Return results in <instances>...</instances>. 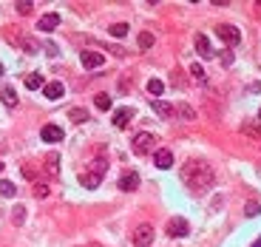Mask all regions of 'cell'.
Instances as JSON below:
<instances>
[{
    "mask_svg": "<svg viewBox=\"0 0 261 247\" xmlns=\"http://www.w3.org/2000/svg\"><path fill=\"white\" fill-rule=\"evenodd\" d=\"M182 182L187 185V190L190 193H205V190H210L213 185V168L207 162H202V159H193V162H187L182 168Z\"/></svg>",
    "mask_w": 261,
    "mask_h": 247,
    "instance_id": "cell-1",
    "label": "cell"
},
{
    "mask_svg": "<svg viewBox=\"0 0 261 247\" xmlns=\"http://www.w3.org/2000/svg\"><path fill=\"white\" fill-rule=\"evenodd\" d=\"M156 148V136L150 131H142V133H136L133 136V151L142 156V153H150V151Z\"/></svg>",
    "mask_w": 261,
    "mask_h": 247,
    "instance_id": "cell-2",
    "label": "cell"
},
{
    "mask_svg": "<svg viewBox=\"0 0 261 247\" xmlns=\"http://www.w3.org/2000/svg\"><path fill=\"white\" fill-rule=\"evenodd\" d=\"M165 230H168V236H170V239H182V236H187L190 225H187V219H182V216H173V219H168Z\"/></svg>",
    "mask_w": 261,
    "mask_h": 247,
    "instance_id": "cell-3",
    "label": "cell"
},
{
    "mask_svg": "<svg viewBox=\"0 0 261 247\" xmlns=\"http://www.w3.org/2000/svg\"><path fill=\"white\" fill-rule=\"evenodd\" d=\"M216 34L227 43V46H239L242 43V32L236 29V26H230V23H222V26H216Z\"/></svg>",
    "mask_w": 261,
    "mask_h": 247,
    "instance_id": "cell-4",
    "label": "cell"
},
{
    "mask_svg": "<svg viewBox=\"0 0 261 247\" xmlns=\"http://www.w3.org/2000/svg\"><path fill=\"white\" fill-rule=\"evenodd\" d=\"M153 245V228L150 225H139L133 230V247H150Z\"/></svg>",
    "mask_w": 261,
    "mask_h": 247,
    "instance_id": "cell-5",
    "label": "cell"
},
{
    "mask_svg": "<svg viewBox=\"0 0 261 247\" xmlns=\"http://www.w3.org/2000/svg\"><path fill=\"white\" fill-rule=\"evenodd\" d=\"M136 188H139V173H136V171H125V173L119 176V190L130 193V190H136Z\"/></svg>",
    "mask_w": 261,
    "mask_h": 247,
    "instance_id": "cell-6",
    "label": "cell"
},
{
    "mask_svg": "<svg viewBox=\"0 0 261 247\" xmlns=\"http://www.w3.org/2000/svg\"><path fill=\"white\" fill-rule=\"evenodd\" d=\"M40 136H43L46 142H60L65 133H63V128H60V125L49 122V125H43V128H40Z\"/></svg>",
    "mask_w": 261,
    "mask_h": 247,
    "instance_id": "cell-7",
    "label": "cell"
},
{
    "mask_svg": "<svg viewBox=\"0 0 261 247\" xmlns=\"http://www.w3.org/2000/svg\"><path fill=\"white\" fill-rule=\"evenodd\" d=\"M153 165L162 168V171H168V168L173 165V153H170L168 148H156L153 151Z\"/></svg>",
    "mask_w": 261,
    "mask_h": 247,
    "instance_id": "cell-8",
    "label": "cell"
},
{
    "mask_svg": "<svg viewBox=\"0 0 261 247\" xmlns=\"http://www.w3.org/2000/svg\"><path fill=\"white\" fill-rule=\"evenodd\" d=\"M80 63L85 68H99L102 63H105V57H102L99 51H82V54H80Z\"/></svg>",
    "mask_w": 261,
    "mask_h": 247,
    "instance_id": "cell-9",
    "label": "cell"
},
{
    "mask_svg": "<svg viewBox=\"0 0 261 247\" xmlns=\"http://www.w3.org/2000/svg\"><path fill=\"white\" fill-rule=\"evenodd\" d=\"M57 26H60V15H54V12H49V15H43L37 20V29L40 32H54Z\"/></svg>",
    "mask_w": 261,
    "mask_h": 247,
    "instance_id": "cell-10",
    "label": "cell"
},
{
    "mask_svg": "<svg viewBox=\"0 0 261 247\" xmlns=\"http://www.w3.org/2000/svg\"><path fill=\"white\" fill-rule=\"evenodd\" d=\"M43 94H46V97L49 99H60L65 94V85L60 80H54V82H46V85H43Z\"/></svg>",
    "mask_w": 261,
    "mask_h": 247,
    "instance_id": "cell-11",
    "label": "cell"
},
{
    "mask_svg": "<svg viewBox=\"0 0 261 247\" xmlns=\"http://www.w3.org/2000/svg\"><path fill=\"white\" fill-rule=\"evenodd\" d=\"M196 51H199V54H202V57H205V60H210L213 54H216V51L210 49V40H207V37H205V34H196Z\"/></svg>",
    "mask_w": 261,
    "mask_h": 247,
    "instance_id": "cell-12",
    "label": "cell"
},
{
    "mask_svg": "<svg viewBox=\"0 0 261 247\" xmlns=\"http://www.w3.org/2000/svg\"><path fill=\"white\" fill-rule=\"evenodd\" d=\"M130 116H133V108H119V111H114V125L116 128H128Z\"/></svg>",
    "mask_w": 261,
    "mask_h": 247,
    "instance_id": "cell-13",
    "label": "cell"
},
{
    "mask_svg": "<svg viewBox=\"0 0 261 247\" xmlns=\"http://www.w3.org/2000/svg\"><path fill=\"white\" fill-rule=\"evenodd\" d=\"M12 40H15V43H20V49L26 51V54H37V49H40L32 37H17V34H12Z\"/></svg>",
    "mask_w": 261,
    "mask_h": 247,
    "instance_id": "cell-14",
    "label": "cell"
},
{
    "mask_svg": "<svg viewBox=\"0 0 261 247\" xmlns=\"http://www.w3.org/2000/svg\"><path fill=\"white\" fill-rule=\"evenodd\" d=\"M153 111L162 116H173L176 114V105H170V102H165V99H153Z\"/></svg>",
    "mask_w": 261,
    "mask_h": 247,
    "instance_id": "cell-15",
    "label": "cell"
},
{
    "mask_svg": "<svg viewBox=\"0 0 261 247\" xmlns=\"http://www.w3.org/2000/svg\"><path fill=\"white\" fill-rule=\"evenodd\" d=\"M46 171H49L51 176L60 173V156H57V153H49V156H46Z\"/></svg>",
    "mask_w": 261,
    "mask_h": 247,
    "instance_id": "cell-16",
    "label": "cell"
},
{
    "mask_svg": "<svg viewBox=\"0 0 261 247\" xmlns=\"http://www.w3.org/2000/svg\"><path fill=\"white\" fill-rule=\"evenodd\" d=\"M0 99H3L9 108H15V105H17V91H15V88H3V91H0Z\"/></svg>",
    "mask_w": 261,
    "mask_h": 247,
    "instance_id": "cell-17",
    "label": "cell"
},
{
    "mask_svg": "<svg viewBox=\"0 0 261 247\" xmlns=\"http://www.w3.org/2000/svg\"><path fill=\"white\" fill-rule=\"evenodd\" d=\"M15 193H17V185H15V182L0 179V196H9V199H12Z\"/></svg>",
    "mask_w": 261,
    "mask_h": 247,
    "instance_id": "cell-18",
    "label": "cell"
},
{
    "mask_svg": "<svg viewBox=\"0 0 261 247\" xmlns=\"http://www.w3.org/2000/svg\"><path fill=\"white\" fill-rule=\"evenodd\" d=\"M49 193H51V188L46 185V182H40V179L34 182V196H37V199H46Z\"/></svg>",
    "mask_w": 261,
    "mask_h": 247,
    "instance_id": "cell-19",
    "label": "cell"
},
{
    "mask_svg": "<svg viewBox=\"0 0 261 247\" xmlns=\"http://www.w3.org/2000/svg\"><path fill=\"white\" fill-rule=\"evenodd\" d=\"M99 179H102V176H97V173H80V182L85 188H97Z\"/></svg>",
    "mask_w": 261,
    "mask_h": 247,
    "instance_id": "cell-20",
    "label": "cell"
},
{
    "mask_svg": "<svg viewBox=\"0 0 261 247\" xmlns=\"http://www.w3.org/2000/svg\"><path fill=\"white\" fill-rule=\"evenodd\" d=\"M153 43H156V37H153L150 32H142V34H139V49H142V51H145V49H150Z\"/></svg>",
    "mask_w": 261,
    "mask_h": 247,
    "instance_id": "cell-21",
    "label": "cell"
},
{
    "mask_svg": "<svg viewBox=\"0 0 261 247\" xmlns=\"http://www.w3.org/2000/svg\"><path fill=\"white\" fill-rule=\"evenodd\" d=\"M176 114H182V119H196V111L187 105V102H182V105H176Z\"/></svg>",
    "mask_w": 261,
    "mask_h": 247,
    "instance_id": "cell-22",
    "label": "cell"
},
{
    "mask_svg": "<svg viewBox=\"0 0 261 247\" xmlns=\"http://www.w3.org/2000/svg\"><path fill=\"white\" fill-rule=\"evenodd\" d=\"M68 116H71V122H85V119H88V111H85V108H71Z\"/></svg>",
    "mask_w": 261,
    "mask_h": 247,
    "instance_id": "cell-23",
    "label": "cell"
},
{
    "mask_svg": "<svg viewBox=\"0 0 261 247\" xmlns=\"http://www.w3.org/2000/svg\"><path fill=\"white\" fill-rule=\"evenodd\" d=\"M148 91L159 97V94L165 91V82H162V80H156V77H153V80H148Z\"/></svg>",
    "mask_w": 261,
    "mask_h": 247,
    "instance_id": "cell-24",
    "label": "cell"
},
{
    "mask_svg": "<svg viewBox=\"0 0 261 247\" xmlns=\"http://www.w3.org/2000/svg\"><path fill=\"white\" fill-rule=\"evenodd\" d=\"M26 88H43V77H40V74H29V77H26Z\"/></svg>",
    "mask_w": 261,
    "mask_h": 247,
    "instance_id": "cell-25",
    "label": "cell"
},
{
    "mask_svg": "<svg viewBox=\"0 0 261 247\" xmlns=\"http://www.w3.org/2000/svg\"><path fill=\"white\" fill-rule=\"evenodd\" d=\"M94 102H97L99 111H108V108H111V97H108V94H97V99H94Z\"/></svg>",
    "mask_w": 261,
    "mask_h": 247,
    "instance_id": "cell-26",
    "label": "cell"
},
{
    "mask_svg": "<svg viewBox=\"0 0 261 247\" xmlns=\"http://www.w3.org/2000/svg\"><path fill=\"white\" fill-rule=\"evenodd\" d=\"M111 34H114V37H125V34H128V23H114V26H111Z\"/></svg>",
    "mask_w": 261,
    "mask_h": 247,
    "instance_id": "cell-27",
    "label": "cell"
},
{
    "mask_svg": "<svg viewBox=\"0 0 261 247\" xmlns=\"http://www.w3.org/2000/svg\"><path fill=\"white\" fill-rule=\"evenodd\" d=\"M259 213H261L259 202H247V205H244V216H259Z\"/></svg>",
    "mask_w": 261,
    "mask_h": 247,
    "instance_id": "cell-28",
    "label": "cell"
},
{
    "mask_svg": "<svg viewBox=\"0 0 261 247\" xmlns=\"http://www.w3.org/2000/svg\"><path fill=\"white\" fill-rule=\"evenodd\" d=\"M12 222H15V225H23V222H26V208H15V213H12Z\"/></svg>",
    "mask_w": 261,
    "mask_h": 247,
    "instance_id": "cell-29",
    "label": "cell"
},
{
    "mask_svg": "<svg viewBox=\"0 0 261 247\" xmlns=\"http://www.w3.org/2000/svg\"><path fill=\"white\" fill-rule=\"evenodd\" d=\"M15 9H17V15H23V17H26V15H32V9H34V6H32V3H17Z\"/></svg>",
    "mask_w": 261,
    "mask_h": 247,
    "instance_id": "cell-30",
    "label": "cell"
},
{
    "mask_svg": "<svg viewBox=\"0 0 261 247\" xmlns=\"http://www.w3.org/2000/svg\"><path fill=\"white\" fill-rule=\"evenodd\" d=\"M190 74H193L196 80H205V68L199 66V63H193V66H190Z\"/></svg>",
    "mask_w": 261,
    "mask_h": 247,
    "instance_id": "cell-31",
    "label": "cell"
},
{
    "mask_svg": "<svg viewBox=\"0 0 261 247\" xmlns=\"http://www.w3.org/2000/svg\"><path fill=\"white\" fill-rule=\"evenodd\" d=\"M46 51H49V57H57V54H60V49H57L54 43H49V46H46Z\"/></svg>",
    "mask_w": 261,
    "mask_h": 247,
    "instance_id": "cell-32",
    "label": "cell"
},
{
    "mask_svg": "<svg viewBox=\"0 0 261 247\" xmlns=\"http://www.w3.org/2000/svg\"><path fill=\"white\" fill-rule=\"evenodd\" d=\"M0 77H3V66H0Z\"/></svg>",
    "mask_w": 261,
    "mask_h": 247,
    "instance_id": "cell-33",
    "label": "cell"
},
{
    "mask_svg": "<svg viewBox=\"0 0 261 247\" xmlns=\"http://www.w3.org/2000/svg\"><path fill=\"white\" fill-rule=\"evenodd\" d=\"M0 171H3V162H0Z\"/></svg>",
    "mask_w": 261,
    "mask_h": 247,
    "instance_id": "cell-34",
    "label": "cell"
},
{
    "mask_svg": "<svg viewBox=\"0 0 261 247\" xmlns=\"http://www.w3.org/2000/svg\"><path fill=\"white\" fill-rule=\"evenodd\" d=\"M259 119H261V111H259Z\"/></svg>",
    "mask_w": 261,
    "mask_h": 247,
    "instance_id": "cell-35",
    "label": "cell"
}]
</instances>
